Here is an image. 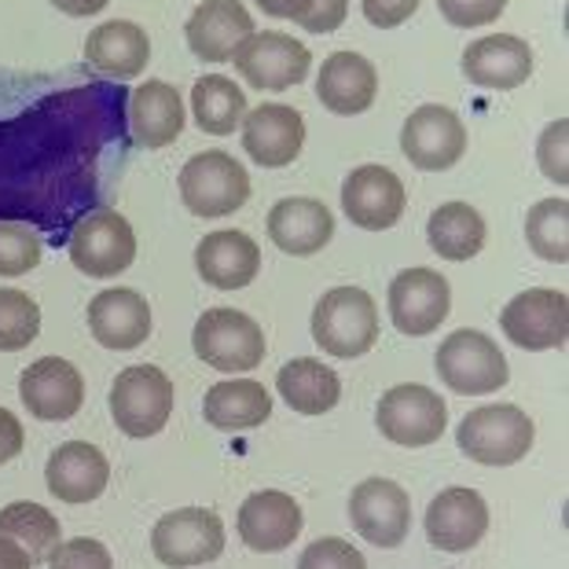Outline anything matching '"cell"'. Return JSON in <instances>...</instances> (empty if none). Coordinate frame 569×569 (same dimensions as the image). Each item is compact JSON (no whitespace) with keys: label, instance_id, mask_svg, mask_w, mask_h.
<instances>
[{"label":"cell","instance_id":"obj_1","mask_svg":"<svg viewBox=\"0 0 569 569\" xmlns=\"http://www.w3.org/2000/svg\"><path fill=\"white\" fill-rule=\"evenodd\" d=\"M312 342L338 360L365 357L379 342V306L360 287H335L312 309Z\"/></svg>","mask_w":569,"mask_h":569},{"label":"cell","instance_id":"obj_2","mask_svg":"<svg viewBox=\"0 0 569 569\" xmlns=\"http://www.w3.org/2000/svg\"><path fill=\"white\" fill-rule=\"evenodd\" d=\"M537 427L518 405H486L467 411L456 430L459 452L481 467H511L529 456Z\"/></svg>","mask_w":569,"mask_h":569},{"label":"cell","instance_id":"obj_3","mask_svg":"<svg viewBox=\"0 0 569 569\" xmlns=\"http://www.w3.org/2000/svg\"><path fill=\"white\" fill-rule=\"evenodd\" d=\"M433 368H438L448 390L463 393V397L496 393L511 379V368H507V357L500 353V346H496L486 331H470V327L445 338L438 357H433Z\"/></svg>","mask_w":569,"mask_h":569},{"label":"cell","instance_id":"obj_4","mask_svg":"<svg viewBox=\"0 0 569 569\" xmlns=\"http://www.w3.org/2000/svg\"><path fill=\"white\" fill-rule=\"evenodd\" d=\"M180 199L196 217L217 221L250 199V173L228 151H199L180 169Z\"/></svg>","mask_w":569,"mask_h":569},{"label":"cell","instance_id":"obj_5","mask_svg":"<svg viewBox=\"0 0 569 569\" xmlns=\"http://www.w3.org/2000/svg\"><path fill=\"white\" fill-rule=\"evenodd\" d=\"M191 346L202 365L224 375L253 371L264 360L261 323L239 309H206L191 331Z\"/></svg>","mask_w":569,"mask_h":569},{"label":"cell","instance_id":"obj_6","mask_svg":"<svg viewBox=\"0 0 569 569\" xmlns=\"http://www.w3.org/2000/svg\"><path fill=\"white\" fill-rule=\"evenodd\" d=\"M111 416L129 438H154L173 416V382L154 365L126 368L111 386Z\"/></svg>","mask_w":569,"mask_h":569},{"label":"cell","instance_id":"obj_7","mask_svg":"<svg viewBox=\"0 0 569 569\" xmlns=\"http://www.w3.org/2000/svg\"><path fill=\"white\" fill-rule=\"evenodd\" d=\"M375 422H379L386 441L401 448H427L433 441H441V433L448 427V405L430 386L401 382L382 393L379 408H375Z\"/></svg>","mask_w":569,"mask_h":569},{"label":"cell","instance_id":"obj_8","mask_svg":"<svg viewBox=\"0 0 569 569\" xmlns=\"http://www.w3.org/2000/svg\"><path fill=\"white\" fill-rule=\"evenodd\" d=\"M137 258V232L122 213L96 210L70 232V261L89 280H114Z\"/></svg>","mask_w":569,"mask_h":569},{"label":"cell","instance_id":"obj_9","mask_svg":"<svg viewBox=\"0 0 569 569\" xmlns=\"http://www.w3.org/2000/svg\"><path fill=\"white\" fill-rule=\"evenodd\" d=\"M232 59H236L239 78H247V84H253V89H261V92L295 89V84L309 78V67H312L309 48L280 30H264V33L253 30L232 52Z\"/></svg>","mask_w":569,"mask_h":569},{"label":"cell","instance_id":"obj_10","mask_svg":"<svg viewBox=\"0 0 569 569\" xmlns=\"http://www.w3.org/2000/svg\"><path fill=\"white\" fill-rule=\"evenodd\" d=\"M151 551L162 566L191 569L221 559L224 551V522L217 511L206 507H184V511H169L159 518L151 532Z\"/></svg>","mask_w":569,"mask_h":569},{"label":"cell","instance_id":"obj_11","mask_svg":"<svg viewBox=\"0 0 569 569\" xmlns=\"http://www.w3.org/2000/svg\"><path fill=\"white\" fill-rule=\"evenodd\" d=\"M503 335L518 349L543 353V349H562L569 338V298L566 290L532 287L515 295L500 312Z\"/></svg>","mask_w":569,"mask_h":569},{"label":"cell","instance_id":"obj_12","mask_svg":"<svg viewBox=\"0 0 569 569\" xmlns=\"http://www.w3.org/2000/svg\"><path fill=\"white\" fill-rule=\"evenodd\" d=\"M405 159L422 173H445L467 154V126L452 107L422 103L401 129Z\"/></svg>","mask_w":569,"mask_h":569},{"label":"cell","instance_id":"obj_13","mask_svg":"<svg viewBox=\"0 0 569 569\" xmlns=\"http://www.w3.org/2000/svg\"><path fill=\"white\" fill-rule=\"evenodd\" d=\"M390 320L401 335H433L452 312V287L433 269H405L390 283Z\"/></svg>","mask_w":569,"mask_h":569},{"label":"cell","instance_id":"obj_14","mask_svg":"<svg viewBox=\"0 0 569 569\" xmlns=\"http://www.w3.org/2000/svg\"><path fill=\"white\" fill-rule=\"evenodd\" d=\"M349 522L375 548H401L411 532V500L390 478L360 481L349 496Z\"/></svg>","mask_w":569,"mask_h":569},{"label":"cell","instance_id":"obj_15","mask_svg":"<svg viewBox=\"0 0 569 569\" xmlns=\"http://www.w3.org/2000/svg\"><path fill=\"white\" fill-rule=\"evenodd\" d=\"M408 206L405 184L393 169L386 166H357L342 184V210L365 232H386L401 221Z\"/></svg>","mask_w":569,"mask_h":569},{"label":"cell","instance_id":"obj_16","mask_svg":"<svg viewBox=\"0 0 569 569\" xmlns=\"http://www.w3.org/2000/svg\"><path fill=\"white\" fill-rule=\"evenodd\" d=\"M19 397L41 422H67L84 405L81 371L63 357H41L19 375Z\"/></svg>","mask_w":569,"mask_h":569},{"label":"cell","instance_id":"obj_17","mask_svg":"<svg viewBox=\"0 0 569 569\" xmlns=\"http://www.w3.org/2000/svg\"><path fill=\"white\" fill-rule=\"evenodd\" d=\"M239 129H243V151L261 169H283L306 148V118L287 103L247 107Z\"/></svg>","mask_w":569,"mask_h":569},{"label":"cell","instance_id":"obj_18","mask_svg":"<svg viewBox=\"0 0 569 569\" xmlns=\"http://www.w3.org/2000/svg\"><path fill=\"white\" fill-rule=\"evenodd\" d=\"M489 532V503L478 489H445L427 507V537L441 551H470Z\"/></svg>","mask_w":569,"mask_h":569},{"label":"cell","instance_id":"obj_19","mask_svg":"<svg viewBox=\"0 0 569 569\" xmlns=\"http://www.w3.org/2000/svg\"><path fill=\"white\" fill-rule=\"evenodd\" d=\"M459 67H463V78L478 89L511 92L532 78V48L515 33H489L467 48Z\"/></svg>","mask_w":569,"mask_h":569},{"label":"cell","instance_id":"obj_20","mask_svg":"<svg viewBox=\"0 0 569 569\" xmlns=\"http://www.w3.org/2000/svg\"><path fill=\"white\" fill-rule=\"evenodd\" d=\"M89 331L103 349H137L151 335V306L140 290L111 287L89 301Z\"/></svg>","mask_w":569,"mask_h":569},{"label":"cell","instance_id":"obj_21","mask_svg":"<svg viewBox=\"0 0 569 569\" xmlns=\"http://www.w3.org/2000/svg\"><path fill=\"white\" fill-rule=\"evenodd\" d=\"M301 526H306V518H301L298 500L280 489L253 492L239 507V537H243L250 551H283L298 540Z\"/></svg>","mask_w":569,"mask_h":569},{"label":"cell","instance_id":"obj_22","mask_svg":"<svg viewBox=\"0 0 569 569\" xmlns=\"http://www.w3.org/2000/svg\"><path fill=\"white\" fill-rule=\"evenodd\" d=\"M250 33H253V19L239 0H202L184 27L188 48L202 63H228Z\"/></svg>","mask_w":569,"mask_h":569},{"label":"cell","instance_id":"obj_23","mask_svg":"<svg viewBox=\"0 0 569 569\" xmlns=\"http://www.w3.org/2000/svg\"><path fill=\"white\" fill-rule=\"evenodd\" d=\"M196 269L217 290H243L261 272V247L239 228H217L196 247Z\"/></svg>","mask_w":569,"mask_h":569},{"label":"cell","instance_id":"obj_24","mask_svg":"<svg viewBox=\"0 0 569 569\" xmlns=\"http://www.w3.org/2000/svg\"><path fill=\"white\" fill-rule=\"evenodd\" d=\"M317 96L331 114H365L379 96V70L360 52H331L320 67Z\"/></svg>","mask_w":569,"mask_h":569},{"label":"cell","instance_id":"obj_25","mask_svg":"<svg viewBox=\"0 0 569 569\" xmlns=\"http://www.w3.org/2000/svg\"><path fill=\"white\" fill-rule=\"evenodd\" d=\"M44 481L56 500L89 503L107 489V481H111V463H107V456L96 445L67 441L48 456Z\"/></svg>","mask_w":569,"mask_h":569},{"label":"cell","instance_id":"obj_26","mask_svg":"<svg viewBox=\"0 0 569 569\" xmlns=\"http://www.w3.org/2000/svg\"><path fill=\"white\" fill-rule=\"evenodd\" d=\"M84 59L107 78H140L151 59V38L148 30L129 19L100 22L84 38Z\"/></svg>","mask_w":569,"mask_h":569},{"label":"cell","instance_id":"obj_27","mask_svg":"<svg viewBox=\"0 0 569 569\" xmlns=\"http://www.w3.org/2000/svg\"><path fill=\"white\" fill-rule=\"evenodd\" d=\"M335 236V217L320 199H280L269 210V239L283 253L309 258Z\"/></svg>","mask_w":569,"mask_h":569},{"label":"cell","instance_id":"obj_28","mask_svg":"<svg viewBox=\"0 0 569 569\" xmlns=\"http://www.w3.org/2000/svg\"><path fill=\"white\" fill-rule=\"evenodd\" d=\"M132 137L140 148H169L184 132V100L169 81H143L129 100Z\"/></svg>","mask_w":569,"mask_h":569},{"label":"cell","instance_id":"obj_29","mask_svg":"<svg viewBox=\"0 0 569 569\" xmlns=\"http://www.w3.org/2000/svg\"><path fill=\"white\" fill-rule=\"evenodd\" d=\"M202 416L213 430H253L272 416V397L253 379H224L206 390Z\"/></svg>","mask_w":569,"mask_h":569},{"label":"cell","instance_id":"obj_30","mask_svg":"<svg viewBox=\"0 0 569 569\" xmlns=\"http://www.w3.org/2000/svg\"><path fill=\"white\" fill-rule=\"evenodd\" d=\"M276 390L301 416H323L342 397V379L317 357H298L276 375Z\"/></svg>","mask_w":569,"mask_h":569},{"label":"cell","instance_id":"obj_31","mask_svg":"<svg viewBox=\"0 0 569 569\" xmlns=\"http://www.w3.org/2000/svg\"><path fill=\"white\" fill-rule=\"evenodd\" d=\"M486 217H481L470 202H445L430 213L427 239L430 250L445 261H470L486 247Z\"/></svg>","mask_w":569,"mask_h":569},{"label":"cell","instance_id":"obj_32","mask_svg":"<svg viewBox=\"0 0 569 569\" xmlns=\"http://www.w3.org/2000/svg\"><path fill=\"white\" fill-rule=\"evenodd\" d=\"M247 107L243 89L224 74H206L191 89V114L206 137H232L243 126Z\"/></svg>","mask_w":569,"mask_h":569},{"label":"cell","instance_id":"obj_33","mask_svg":"<svg viewBox=\"0 0 569 569\" xmlns=\"http://www.w3.org/2000/svg\"><path fill=\"white\" fill-rule=\"evenodd\" d=\"M0 537L16 540L22 551L30 555V562H48V555L56 551L59 543V518L52 511H44L41 503L19 500L8 503L0 511Z\"/></svg>","mask_w":569,"mask_h":569},{"label":"cell","instance_id":"obj_34","mask_svg":"<svg viewBox=\"0 0 569 569\" xmlns=\"http://www.w3.org/2000/svg\"><path fill=\"white\" fill-rule=\"evenodd\" d=\"M526 243L537 258L551 264L569 261V202L559 199H540L526 213Z\"/></svg>","mask_w":569,"mask_h":569},{"label":"cell","instance_id":"obj_35","mask_svg":"<svg viewBox=\"0 0 569 569\" xmlns=\"http://www.w3.org/2000/svg\"><path fill=\"white\" fill-rule=\"evenodd\" d=\"M41 335V306L27 290L0 287V353H19Z\"/></svg>","mask_w":569,"mask_h":569},{"label":"cell","instance_id":"obj_36","mask_svg":"<svg viewBox=\"0 0 569 569\" xmlns=\"http://www.w3.org/2000/svg\"><path fill=\"white\" fill-rule=\"evenodd\" d=\"M41 264V239L27 224L0 221V276L16 280Z\"/></svg>","mask_w":569,"mask_h":569},{"label":"cell","instance_id":"obj_37","mask_svg":"<svg viewBox=\"0 0 569 569\" xmlns=\"http://www.w3.org/2000/svg\"><path fill=\"white\" fill-rule=\"evenodd\" d=\"M537 166L543 177L555 180L559 188L569 184V118H559L540 132L537 140Z\"/></svg>","mask_w":569,"mask_h":569},{"label":"cell","instance_id":"obj_38","mask_svg":"<svg viewBox=\"0 0 569 569\" xmlns=\"http://www.w3.org/2000/svg\"><path fill=\"white\" fill-rule=\"evenodd\" d=\"M298 569H368V562L349 540L323 537V540H312L309 548L301 551Z\"/></svg>","mask_w":569,"mask_h":569},{"label":"cell","instance_id":"obj_39","mask_svg":"<svg viewBox=\"0 0 569 569\" xmlns=\"http://www.w3.org/2000/svg\"><path fill=\"white\" fill-rule=\"evenodd\" d=\"M48 569H114V559L100 540L78 537L56 543V551L48 555Z\"/></svg>","mask_w":569,"mask_h":569},{"label":"cell","instance_id":"obj_40","mask_svg":"<svg viewBox=\"0 0 569 569\" xmlns=\"http://www.w3.org/2000/svg\"><path fill=\"white\" fill-rule=\"evenodd\" d=\"M507 0H438V11L445 22H452L459 30L470 27H489L503 16Z\"/></svg>","mask_w":569,"mask_h":569},{"label":"cell","instance_id":"obj_41","mask_svg":"<svg viewBox=\"0 0 569 569\" xmlns=\"http://www.w3.org/2000/svg\"><path fill=\"white\" fill-rule=\"evenodd\" d=\"M419 4L422 0H360V11H365V19L371 22V27L397 30L416 16Z\"/></svg>","mask_w":569,"mask_h":569},{"label":"cell","instance_id":"obj_42","mask_svg":"<svg viewBox=\"0 0 569 569\" xmlns=\"http://www.w3.org/2000/svg\"><path fill=\"white\" fill-rule=\"evenodd\" d=\"M349 16V0H309V11L298 19L301 30L309 33H335Z\"/></svg>","mask_w":569,"mask_h":569},{"label":"cell","instance_id":"obj_43","mask_svg":"<svg viewBox=\"0 0 569 569\" xmlns=\"http://www.w3.org/2000/svg\"><path fill=\"white\" fill-rule=\"evenodd\" d=\"M22 441H27L22 422L11 416L8 408H0V463H11V459L22 452Z\"/></svg>","mask_w":569,"mask_h":569},{"label":"cell","instance_id":"obj_44","mask_svg":"<svg viewBox=\"0 0 569 569\" xmlns=\"http://www.w3.org/2000/svg\"><path fill=\"white\" fill-rule=\"evenodd\" d=\"M264 16H272V19H301L309 11V0H253Z\"/></svg>","mask_w":569,"mask_h":569},{"label":"cell","instance_id":"obj_45","mask_svg":"<svg viewBox=\"0 0 569 569\" xmlns=\"http://www.w3.org/2000/svg\"><path fill=\"white\" fill-rule=\"evenodd\" d=\"M52 4L63 11V16L89 19V16H100V11L111 4V0H52Z\"/></svg>","mask_w":569,"mask_h":569},{"label":"cell","instance_id":"obj_46","mask_svg":"<svg viewBox=\"0 0 569 569\" xmlns=\"http://www.w3.org/2000/svg\"><path fill=\"white\" fill-rule=\"evenodd\" d=\"M0 569H33L30 555L19 548L16 540L0 537Z\"/></svg>","mask_w":569,"mask_h":569}]
</instances>
